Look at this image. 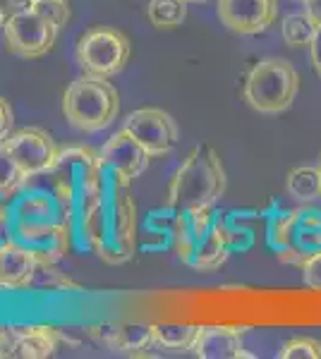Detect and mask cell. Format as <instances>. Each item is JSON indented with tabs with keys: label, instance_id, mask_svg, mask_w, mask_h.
<instances>
[{
	"label": "cell",
	"instance_id": "cell-1",
	"mask_svg": "<svg viewBox=\"0 0 321 359\" xmlns=\"http://www.w3.org/2000/svg\"><path fill=\"white\" fill-rule=\"evenodd\" d=\"M51 194L55 196L60 216L70 233L81 240V247L98 252L103 235V201H106L108 170L98 151L84 147L60 149L55 165L46 172Z\"/></svg>",
	"mask_w": 321,
	"mask_h": 359
},
{
	"label": "cell",
	"instance_id": "cell-2",
	"mask_svg": "<svg viewBox=\"0 0 321 359\" xmlns=\"http://www.w3.org/2000/svg\"><path fill=\"white\" fill-rule=\"evenodd\" d=\"M228 177L218 154L211 147H195L175 172L168 189V206L178 211L211 208L225 194Z\"/></svg>",
	"mask_w": 321,
	"mask_h": 359
},
{
	"label": "cell",
	"instance_id": "cell-3",
	"mask_svg": "<svg viewBox=\"0 0 321 359\" xmlns=\"http://www.w3.org/2000/svg\"><path fill=\"white\" fill-rule=\"evenodd\" d=\"M134 249H137V206L130 192V180L108 170L106 201H103V235L96 254L101 262L118 266L130 262Z\"/></svg>",
	"mask_w": 321,
	"mask_h": 359
},
{
	"label": "cell",
	"instance_id": "cell-4",
	"mask_svg": "<svg viewBox=\"0 0 321 359\" xmlns=\"http://www.w3.org/2000/svg\"><path fill=\"white\" fill-rule=\"evenodd\" d=\"M63 113L79 132H101L118 118L120 94L106 77L81 74L63 94Z\"/></svg>",
	"mask_w": 321,
	"mask_h": 359
},
{
	"label": "cell",
	"instance_id": "cell-5",
	"mask_svg": "<svg viewBox=\"0 0 321 359\" xmlns=\"http://www.w3.org/2000/svg\"><path fill=\"white\" fill-rule=\"evenodd\" d=\"M297 91H300V77L283 57H264L249 69L244 79V101L254 111L266 115L288 111Z\"/></svg>",
	"mask_w": 321,
	"mask_h": 359
},
{
	"label": "cell",
	"instance_id": "cell-6",
	"mask_svg": "<svg viewBox=\"0 0 321 359\" xmlns=\"http://www.w3.org/2000/svg\"><path fill=\"white\" fill-rule=\"evenodd\" d=\"M273 245L278 259L285 264L302 266L305 259L321 252V211L317 208H297L273 223Z\"/></svg>",
	"mask_w": 321,
	"mask_h": 359
},
{
	"label": "cell",
	"instance_id": "cell-7",
	"mask_svg": "<svg viewBox=\"0 0 321 359\" xmlns=\"http://www.w3.org/2000/svg\"><path fill=\"white\" fill-rule=\"evenodd\" d=\"M77 62L86 74L115 77L130 62V39L113 27H94L77 41Z\"/></svg>",
	"mask_w": 321,
	"mask_h": 359
},
{
	"label": "cell",
	"instance_id": "cell-8",
	"mask_svg": "<svg viewBox=\"0 0 321 359\" xmlns=\"http://www.w3.org/2000/svg\"><path fill=\"white\" fill-rule=\"evenodd\" d=\"M60 27L34 10L13 13L3 25L5 48L17 57H44L55 46Z\"/></svg>",
	"mask_w": 321,
	"mask_h": 359
},
{
	"label": "cell",
	"instance_id": "cell-9",
	"mask_svg": "<svg viewBox=\"0 0 321 359\" xmlns=\"http://www.w3.org/2000/svg\"><path fill=\"white\" fill-rule=\"evenodd\" d=\"M3 144L29 180L51 172V168H53L58 161V154H60L53 137L46 130H41V127L17 130L5 139Z\"/></svg>",
	"mask_w": 321,
	"mask_h": 359
},
{
	"label": "cell",
	"instance_id": "cell-10",
	"mask_svg": "<svg viewBox=\"0 0 321 359\" xmlns=\"http://www.w3.org/2000/svg\"><path fill=\"white\" fill-rule=\"evenodd\" d=\"M122 130L130 132L151 156L173 151V147L180 139L178 123L163 108H137L125 118Z\"/></svg>",
	"mask_w": 321,
	"mask_h": 359
},
{
	"label": "cell",
	"instance_id": "cell-11",
	"mask_svg": "<svg viewBox=\"0 0 321 359\" xmlns=\"http://www.w3.org/2000/svg\"><path fill=\"white\" fill-rule=\"evenodd\" d=\"M44 259L17 237L0 242V290H25L44 271Z\"/></svg>",
	"mask_w": 321,
	"mask_h": 359
},
{
	"label": "cell",
	"instance_id": "cell-12",
	"mask_svg": "<svg viewBox=\"0 0 321 359\" xmlns=\"http://www.w3.org/2000/svg\"><path fill=\"white\" fill-rule=\"evenodd\" d=\"M278 0H218V20L235 34H261L276 22Z\"/></svg>",
	"mask_w": 321,
	"mask_h": 359
},
{
	"label": "cell",
	"instance_id": "cell-13",
	"mask_svg": "<svg viewBox=\"0 0 321 359\" xmlns=\"http://www.w3.org/2000/svg\"><path fill=\"white\" fill-rule=\"evenodd\" d=\"M98 158H101L103 168H108L110 172L132 182V180H137L149 168L151 154L130 132L120 130L98 149Z\"/></svg>",
	"mask_w": 321,
	"mask_h": 359
},
{
	"label": "cell",
	"instance_id": "cell-14",
	"mask_svg": "<svg viewBox=\"0 0 321 359\" xmlns=\"http://www.w3.org/2000/svg\"><path fill=\"white\" fill-rule=\"evenodd\" d=\"M216 225L211 208H190V211H178L173 225V247L175 254L183 264L192 262V254L199 247V242L209 235Z\"/></svg>",
	"mask_w": 321,
	"mask_h": 359
},
{
	"label": "cell",
	"instance_id": "cell-15",
	"mask_svg": "<svg viewBox=\"0 0 321 359\" xmlns=\"http://www.w3.org/2000/svg\"><path fill=\"white\" fill-rule=\"evenodd\" d=\"M199 359H240V357H252L249 352H244L242 343V331L235 326H199V335L197 343L192 347Z\"/></svg>",
	"mask_w": 321,
	"mask_h": 359
},
{
	"label": "cell",
	"instance_id": "cell-16",
	"mask_svg": "<svg viewBox=\"0 0 321 359\" xmlns=\"http://www.w3.org/2000/svg\"><path fill=\"white\" fill-rule=\"evenodd\" d=\"M91 335L115 352H144L156 343L151 323H98Z\"/></svg>",
	"mask_w": 321,
	"mask_h": 359
},
{
	"label": "cell",
	"instance_id": "cell-17",
	"mask_svg": "<svg viewBox=\"0 0 321 359\" xmlns=\"http://www.w3.org/2000/svg\"><path fill=\"white\" fill-rule=\"evenodd\" d=\"M13 218L15 225L63 221L55 196L51 192H44V189H32V192L22 189L13 199Z\"/></svg>",
	"mask_w": 321,
	"mask_h": 359
},
{
	"label": "cell",
	"instance_id": "cell-18",
	"mask_svg": "<svg viewBox=\"0 0 321 359\" xmlns=\"http://www.w3.org/2000/svg\"><path fill=\"white\" fill-rule=\"evenodd\" d=\"M15 357L20 359H46L53 357L60 347L63 335L53 326H13Z\"/></svg>",
	"mask_w": 321,
	"mask_h": 359
},
{
	"label": "cell",
	"instance_id": "cell-19",
	"mask_svg": "<svg viewBox=\"0 0 321 359\" xmlns=\"http://www.w3.org/2000/svg\"><path fill=\"white\" fill-rule=\"evenodd\" d=\"M228 252H230V237H228L223 225L216 221L214 228L209 230V235L195 249L190 266L197 271H216L225 264Z\"/></svg>",
	"mask_w": 321,
	"mask_h": 359
},
{
	"label": "cell",
	"instance_id": "cell-20",
	"mask_svg": "<svg viewBox=\"0 0 321 359\" xmlns=\"http://www.w3.org/2000/svg\"><path fill=\"white\" fill-rule=\"evenodd\" d=\"M285 189L297 204H314L321 201V170L319 165H300L290 170Z\"/></svg>",
	"mask_w": 321,
	"mask_h": 359
},
{
	"label": "cell",
	"instance_id": "cell-21",
	"mask_svg": "<svg viewBox=\"0 0 321 359\" xmlns=\"http://www.w3.org/2000/svg\"><path fill=\"white\" fill-rule=\"evenodd\" d=\"M199 335V326L192 323H154L156 345L166 350H192Z\"/></svg>",
	"mask_w": 321,
	"mask_h": 359
},
{
	"label": "cell",
	"instance_id": "cell-22",
	"mask_svg": "<svg viewBox=\"0 0 321 359\" xmlns=\"http://www.w3.org/2000/svg\"><path fill=\"white\" fill-rule=\"evenodd\" d=\"M319 32V25L312 20L309 13H293L288 17H283L281 22V34L285 39V43L293 46V48H302L314 41Z\"/></svg>",
	"mask_w": 321,
	"mask_h": 359
},
{
	"label": "cell",
	"instance_id": "cell-23",
	"mask_svg": "<svg viewBox=\"0 0 321 359\" xmlns=\"http://www.w3.org/2000/svg\"><path fill=\"white\" fill-rule=\"evenodd\" d=\"M29 177L22 172L17 161L10 156L5 144H0V196L13 201L22 189H27Z\"/></svg>",
	"mask_w": 321,
	"mask_h": 359
},
{
	"label": "cell",
	"instance_id": "cell-24",
	"mask_svg": "<svg viewBox=\"0 0 321 359\" xmlns=\"http://www.w3.org/2000/svg\"><path fill=\"white\" fill-rule=\"evenodd\" d=\"M147 15L154 27L175 29L188 17V3L185 0H149Z\"/></svg>",
	"mask_w": 321,
	"mask_h": 359
},
{
	"label": "cell",
	"instance_id": "cell-25",
	"mask_svg": "<svg viewBox=\"0 0 321 359\" xmlns=\"http://www.w3.org/2000/svg\"><path fill=\"white\" fill-rule=\"evenodd\" d=\"M278 357L281 359H321V343L312 338H293L281 347Z\"/></svg>",
	"mask_w": 321,
	"mask_h": 359
},
{
	"label": "cell",
	"instance_id": "cell-26",
	"mask_svg": "<svg viewBox=\"0 0 321 359\" xmlns=\"http://www.w3.org/2000/svg\"><path fill=\"white\" fill-rule=\"evenodd\" d=\"M32 10L46 20H51L58 27H65L70 22V8L67 0H34Z\"/></svg>",
	"mask_w": 321,
	"mask_h": 359
},
{
	"label": "cell",
	"instance_id": "cell-27",
	"mask_svg": "<svg viewBox=\"0 0 321 359\" xmlns=\"http://www.w3.org/2000/svg\"><path fill=\"white\" fill-rule=\"evenodd\" d=\"M300 271H302V280H305V285L309 287V290L321 292V252L305 259L300 266Z\"/></svg>",
	"mask_w": 321,
	"mask_h": 359
},
{
	"label": "cell",
	"instance_id": "cell-28",
	"mask_svg": "<svg viewBox=\"0 0 321 359\" xmlns=\"http://www.w3.org/2000/svg\"><path fill=\"white\" fill-rule=\"evenodd\" d=\"M15 230V218H13V201L0 196V242L10 240Z\"/></svg>",
	"mask_w": 321,
	"mask_h": 359
},
{
	"label": "cell",
	"instance_id": "cell-29",
	"mask_svg": "<svg viewBox=\"0 0 321 359\" xmlns=\"http://www.w3.org/2000/svg\"><path fill=\"white\" fill-rule=\"evenodd\" d=\"M13 125H15V113L10 108V103L0 96V144L13 135Z\"/></svg>",
	"mask_w": 321,
	"mask_h": 359
},
{
	"label": "cell",
	"instance_id": "cell-30",
	"mask_svg": "<svg viewBox=\"0 0 321 359\" xmlns=\"http://www.w3.org/2000/svg\"><path fill=\"white\" fill-rule=\"evenodd\" d=\"M15 357V333L13 326H0V359Z\"/></svg>",
	"mask_w": 321,
	"mask_h": 359
},
{
	"label": "cell",
	"instance_id": "cell-31",
	"mask_svg": "<svg viewBox=\"0 0 321 359\" xmlns=\"http://www.w3.org/2000/svg\"><path fill=\"white\" fill-rule=\"evenodd\" d=\"M309 55H312V67L314 72L321 77V27L317 32V36H314V41L309 43Z\"/></svg>",
	"mask_w": 321,
	"mask_h": 359
},
{
	"label": "cell",
	"instance_id": "cell-32",
	"mask_svg": "<svg viewBox=\"0 0 321 359\" xmlns=\"http://www.w3.org/2000/svg\"><path fill=\"white\" fill-rule=\"evenodd\" d=\"M307 13L312 15V20L321 27V0H307Z\"/></svg>",
	"mask_w": 321,
	"mask_h": 359
},
{
	"label": "cell",
	"instance_id": "cell-33",
	"mask_svg": "<svg viewBox=\"0 0 321 359\" xmlns=\"http://www.w3.org/2000/svg\"><path fill=\"white\" fill-rule=\"evenodd\" d=\"M10 17V8H8V0H0V27L5 25V20Z\"/></svg>",
	"mask_w": 321,
	"mask_h": 359
},
{
	"label": "cell",
	"instance_id": "cell-34",
	"mask_svg": "<svg viewBox=\"0 0 321 359\" xmlns=\"http://www.w3.org/2000/svg\"><path fill=\"white\" fill-rule=\"evenodd\" d=\"M185 3H204V0H185Z\"/></svg>",
	"mask_w": 321,
	"mask_h": 359
},
{
	"label": "cell",
	"instance_id": "cell-35",
	"mask_svg": "<svg viewBox=\"0 0 321 359\" xmlns=\"http://www.w3.org/2000/svg\"><path fill=\"white\" fill-rule=\"evenodd\" d=\"M319 170H321V161H319Z\"/></svg>",
	"mask_w": 321,
	"mask_h": 359
},
{
	"label": "cell",
	"instance_id": "cell-36",
	"mask_svg": "<svg viewBox=\"0 0 321 359\" xmlns=\"http://www.w3.org/2000/svg\"><path fill=\"white\" fill-rule=\"evenodd\" d=\"M302 3H307V0H302Z\"/></svg>",
	"mask_w": 321,
	"mask_h": 359
}]
</instances>
